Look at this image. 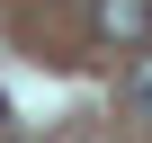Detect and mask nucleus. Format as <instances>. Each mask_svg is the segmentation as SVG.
I'll return each mask as SVG.
<instances>
[{
    "instance_id": "3",
    "label": "nucleus",
    "mask_w": 152,
    "mask_h": 143,
    "mask_svg": "<svg viewBox=\"0 0 152 143\" xmlns=\"http://www.w3.org/2000/svg\"><path fill=\"white\" fill-rule=\"evenodd\" d=\"M0 125H9V98H0Z\"/></svg>"
},
{
    "instance_id": "2",
    "label": "nucleus",
    "mask_w": 152,
    "mask_h": 143,
    "mask_svg": "<svg viewBox=\"0 0 152 143\" xmlns=\"http://www.w3.org/2000/svg\"><path fill=\"white\" fill-rule=\"evenodd\" d=\"M125 107H134V116H152V54H134V63H125Z\"/></svg>"
},
{
    "instance_id": "1",
    "label": "nucleus",
    "mask_w": 152,
    "mask_h": 143,
    "mask_svg": "<svg viewBox=\"0 0 152 143\" xmlns=\"http://www.w3.org/2000/svg\"><path fill=\"white\" fill-rule=\"evenodd\" d=\"M107 45H152V0H90Z\"/></svg>"
}]
</instances>
